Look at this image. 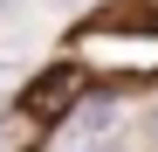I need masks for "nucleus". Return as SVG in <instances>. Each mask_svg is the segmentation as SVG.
Segmentation results:
<instances>
[{
    "label": "nucleus",
    "mask_w": 158,
    "mask_h": 152,
    "mask_svg": "<svg viewBox=\"0 0 158 152\" xmlns=\"http://www.w3.org/2000/svg\"><path fill=\"white\" fill-rule=\"evenodd\" d=\"M76 97H83V69L76 62H48L41 76L21 83V118L28 124H62V118H76Z\"/></svg>",
    "instance_id": "nucleus-1"
},
{
    "label": "nucleus",
    "mask_w": 158,
    "mask_h": 152,
    "mask_svg": "<svg viewBox=\"0 0 158 152\" xmlns=\"http://www.w3.org/2000/svg\"><path fill=\"white\" fill-rule=\"evenodd\" d=\"M96 28H110V35H158V0H117V7H103L96 14Z\"/></svg>",
    "instance_id": "nucleus-2"
},
{
    "label": "nucleus",
    "mask_w": 158,
    "mask_h": 152,
    "mask_svg": "<svg viewBox=\"0 0 158 152\" xmlns=\"http://www.w3.org/2000/svg\"><path fill=\"white\" fill-rule=\"evenodd\" d=\"M76 152H124L117 138H96V145H76Z\"/></svg>",
    "instance_id": "nucleus-3"
}]
</instances>
